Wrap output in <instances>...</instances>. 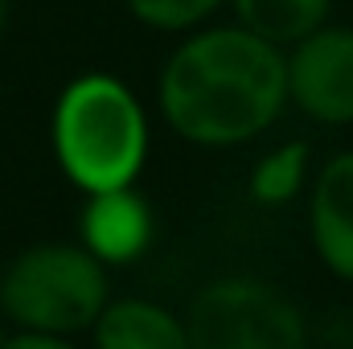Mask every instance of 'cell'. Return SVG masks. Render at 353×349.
I'll use <instances>...</instances> for the list:
<instances>
[{
    "label": "cell",
    "instance_id": "obj_1",
    "mask_svg": "<svg viewBox=\"0 0 353 349\" xmlns=\"http://www.w3.org/2000/svg\"><path fill=\"white\" fill-rule=\"evenodd\" d=\"M157 94L181 140L201 148L247 144L288 107V50L243 25L201 29L169 54Z\"/></svg>",
    "mask_w": 353,
    "mask_h": 349
},
{
    "label": "cell",
    "instance_id": "obj_2",
    "mask_svg": "<svg viewBox=\"0 0 353 349\" xmlns=\"http://www.w3.org/2000/svg\"><path fill=\"white\" fill-rule=\"evenodd\" d=\"M54 157L83 193L136 185L148 157V119L140 99L115 74H83L58 94Z\"/></svg>",
    "mask_w": 353,
    "mask_h": 349
},
{
    "label": "cell",
    "instance_id": "obj_3",
    "mask_svg": "<svg viewBox=\"0 0 353 349\" xmlns=\"http://www.w3.org/2000/svg\"><path fill=\"white\" fill-rule=\"evenodd\" d=\"M107 304V263H99L83 243L25 247L0 271V317L12 329L74 337L94 329Z\"/></svg>",
    "mask_w": 353,
    "mask_h": 349
},
{
    "label": "cell",
    "instance_id": "obj_4",
    "mask_svg": "<svg viewBox=\"0 0 353 349\" xmlns=\"http://www.w3.org/2000/svg\"><path fill=\"white\" fill-rule=\"evenodd\" d=\"M189 349H308L300 304L255 275H222L193 292L185 308Z\"/></svg>",
    "mask_w": 353,
    "mask_h": 349
},
{
    "label": "cell",
    "instance_id": "obj_5",
    "mask_svg": "<svg viewBox=\"0 0 353 349\" xmlns=\"http://www.w3.org/2000/svg\"><path fill=\"white\" fill-rule=\"evenodd\" d=\"M288 103L325 128L353 123V29L321 25L288 50Z\"/></svg>",
    "mask_w": 353,
    "mask_h": 349
},
{
    "label": "cell",
    "instance_id": "obj_6",
    "mask_svg": "<svg viewBox=\"0 0 353 349\" xmlns=\"http://www.w3.org/2000/svg\"><path fill=\"white\" fill-rule=\"evenodd\" d=\"M308 239L325 271L353 283V148L329 157L308 181Z\"/></svg>",
    "mask_w": 353,
    "mask_h": 349
},
{
    "label": "cell",
    "instance_id": "obj_7",
    "mask_svg": "<svg viewBox=\"0 0 353 349\" xmlns=\"http://www.w3.org/2000/svg\"><path fill=\"white\" fill-rule=\"evenodd\" d=\"M152 230H157L152 206L136 193V185L107 189V193H87L79 235H83V247L99 263L119 267V263L140 259L148 251V243H152Z\"/></svg>",
    "mask_w": 353,
    "mask_h": 349
},
{
    "label": "cell",
    "instance_id": "obj_8",
    "mask_svg": "<svg viewBox=\"0 0 353 349\" xmlns=\"http://www.w3.org/2000/svg\"><path fill=\"white\" fill-rule=\"evenodd\" d=\"M94 349H189L185 317L157 300H111L94 321Z\"/></svg>",
    "mask_w": 353,
    "mask_h": 349
},
{
    "label": "cell",
    "instance_id": "obj_9",
    "mask_svg": "<svg viewBox=\"0 0 353 349\" xmlns=\"http://www.w3.org/2000/svg\"><path fill=\"white\" fill-rule=\"evenodd\" d=\"M230 4L243 29L259 33L279 50H292L308 33L329 25V8H333V0H230Z\"/></svg>",
    "mask_w": 353,
    "mask_h": 349
},
{
    "label": "cell",
    "instance_id": "obj_10",
    "mask_svg": "<svg viewBox=\"0 0 353 349\" xmlns=\"http://www.w3.org/2000/svg\"><path fill=\"white\" fill-rule=\"evenodd\" d=\"M308 169H312V148L304 140H288L279 148H271L267 157H259L255 173L247 181L251 201L255 206H288L292 197H300V189L308 185Z\"/></svg>",
    "mask_w": 353,
    "mask_h": 349
},
{
    "label": "cell",
    "instance_id": "obj_11",
    "mask_svg": "<svg viewBox=\"0 0 353 349\" xmlns=\"http://www.w3.org/2000/svg\"><path fill=\"white\" fill-rule=\"evenodd\" d=\"M128 12L148 25V29H161V33H185L193 25H201L218 4L226 0H123Z\"/></svg>",
    "mask_w": 353,
    "mask_h": 349
},
{
    "label": "cell",
    "instance_id": "obj_12",
    "mask_svg": "<svg viewBox=\"0 0 353 349\" xmlns=\"http://www.w3.org/2000/svg\"><path fill=\"white\" fill-rule=\"evenodd\" d=\"M0 349H74L70 337H54V333H29V329H17L4 337Z\"/></svg>",
    "mask_w": 353,
    "mask_h": 349
},
{
    "label": "cell",
    "instance_id": "obj_13",
    "mask_svg": "<svg viewBox=\"0 0 353 349\" xmlns=\"http://www.w3.org/2000/svg\"><path fill=\"white\" fill-rule=\"evenodd\" d=\"M4 21H8V0H0V33H4Z\"/></svg>",
    "mask_w": 353,
    "mask_h": 349
},
{
    "label": "cell",
    "instance_id": "obj_14",
    "mask_svg": "<svg viewBox=\"0 0 353 349\" xmlns=\"http://www.w3.org/2000/svg\"><path fill=\"white\" fill-rule=\"evenodd\" d=\"M4 337H8V333H4V329H0V346H4Z\"/></svg>",
    "mask_w": 353,
    "mask_h": 349
}]
</instances>
